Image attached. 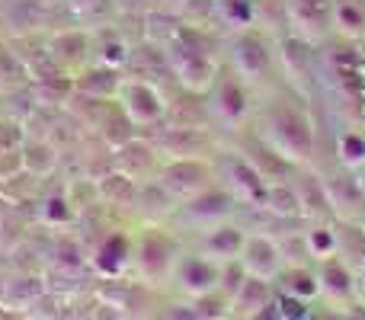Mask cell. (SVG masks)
I'll list each match as a JSON object with an SVG mask.
<instances>
[{
    "label": "cell",
    "mask_w": 365,
    "mask_h": 320,
    "mask_svg": "<svg viewBox=\"0 0 365 320\" xmlns=\"http://www.w3.org/2000/svg\"><path fill=\"white\" fill-rule=\"evenodd\" d=\"M263 141L279 160L304 163L314 154V132L311 122L298 109H276L263 125Z\"/></svg>",
    "instance_id": "obj_1"
},
{
    "label": "cell",
    "mask_w": 365,
    "mask_h": 320,
    "mask_svg": "<svg viewBox=\"0 0 365 320\" xmlns=\"http://www.w3.org/2000/svg\"><path fill=\"white\" fill-rule=\"evenodd\" d=\"M170 58L177 64V74L186 87L192 90H205L215 77V61L208 58L205 45L192 36V32H180L177 42L170 48Z\"/></svg>",
    "instance_id": "obj_2"
},
{
    "label": "cell",
    "mask_w": 365,
    "mask_h": 320,
    "mask_svg": "<svg viewBox=\"0 0 365 320\" xmlns=\"http://www.w3.org/2000/svg\"><path fill=\"white\" fill-rule=\"evenodd\" d=\"M334 4L336 0H285V10L304 42H321L334 29Z\"/></svg>",
    "instance_id": "obj_3"
},
{
    "label": "cell",
    "mask_w": 365,
    "mask_h": 320,
    "mask_svg": "<svg viewBox=\"0 0 365 320\" xmlns=\"http://www.w3.org/2000/svg\"><path fill=\"white\" fill-rule=\"evenodd\" d=\"M122 106H125L128 122H135V125H148V122H158L164 115L160 96L141 81H132L122 87Z\"/></svg>",
    "instance_id": "obj_4"
},
{
    "label": "cell",
    "mask_w": 365,
    "mask_h": 320,
    "mask_svg": "<svg viewBox=\"0 0 365 320\" xmlns=\"http://www.w3.org/2000/svg\"><path fill=\"white\" fill-rule=\"evenodd\" d=\"M208 170L199 160H173L170 167L160 173V189H167L170 195H195L205 192Z\"/></svg>",
    "instance_id": "obj_5"
},
{
    "label": "cell",
    "mask_w": 365,
    "mask_h": 320,
    "mask_svg": "<svg viewBox=\"0 0 365 320\" xmlns=\"http://www.w3.org/2000/svg\"><path fill=\"white\" fill-rule=\"evenodd\" d=\"M234 68L247 77V81H263V74L269 71V51L259 42V36L244 32L234 42Z\"/></svg>",
    "instance_id": "obj_6"
},
{
    "label": "cell",
    "mask_w": 365,
    "mask_h": 320,
    "mask_svg": "<svg viewBox=\"0 0 365 320\" xmlns=\"http://www.w3.org/2000/svg\"><path fill=\"white\" fill-rule=\"evenodd\" d=\"M227 180H231L234 192H237L240 199H247V202H263L266 199L263 173H259L250 160H244V158L227 160Z\"/></svg>",
    "instance_id": "obj_7"
},
{
    "label": "cell",
    "mask_w": 365,
    "mask_h": 320,
    "mask_svg": "<svg viewBox=\"0 0 365 320\" xmlns=\"http://www.w3.org/2000/svg\"><path fill=\"white\" fill-rule=\"evenodd\" d=\"M247 93L237 81H225L215 93V113L227 122V125H240L247 119Z\"/></svg>",
    "instance_id": "obj_8"
},
{
    "label": "cell",
    "mask_w": 365,
    "mask_h": 320,
    "mask_svg": "<svg viewBox=\"0 0 365 320\" xmlns=\"http://www.w3.org/2000/svg\"><path fill=\"white\" fill-rule=\"evenodd\" d=\"M244 250H247V266H250L257 276H269V272L276 269V247L266 237H250L244 244Z\"/></svg>",
    "instance_id": "obj_9"
},
{
    "label": "cell",
    "mask_w": 365,
    "mask_h": 320,
    "mask_svg": "<svg viewBox=\"0 0 365 320\" xmlns=\"http://www.w3.org/2000/svg\"><path fill=\"white\" fill-rule=\"evenodd\" d=\"M334 29L343 36H362L365 32V13L359 4H349V0H336L334 4Z\"/></svg>",
    "instance_id": "obj_10"
},
{
    "label": "cell",
    "mask_w": 365,
    "mask_h": 320,
    "mask_svg": "<svg viewBox=\"0 0 365 320\" xmlns=\"http://www.w3.org/2000/svg\"><path fill=\"white\" fill-rule=\"evenodd\" d=\"M336 154H340V160L346 163L349 170L365 167V135L362 132L340 135V141H336Z\"/></svg>",
    "instance_id": "obj_11"
},
{
    "label": "cell",
    "mask_w": 365,
    "mask_h": 320,
    "mask_svg": "<svg viewBox=\"0 0 365 320\" xmlns=\"http://www.w3.org/2000/svg\"><path fill=\"white\" fill-rule=\"evenodd\" d=\"M221 19L234 29H247L253 23V0H218Z\"/></svg>",
    "instance_id": "obj_12"
},
{
    "label": "cell",
    "mask_w": 365,
    "mask_h": 320,
    "mask_svg": "<svg viewBox=\"0 0 365 320\" xmlns=\"http://www.w3.org/2000/svg\"><path fill=\"white\" fill-rule=\"evenodd\" d=\"M263 202H269V208L272 212H279V215L302 212V205H298V192L292 186H266V199Z\"/></svg>",
    "instance_id": "obj_13"
},
{
    "label": "cell",
    "mask_w": 365,
    "mask_h": 320,
    "mask_svg": "<svg viewBox=\"0 0 365 320\" xmlns=\"http://www.w3.org/2000/svg\"><path fill=\"white\" fill-rule=\"evenodd\" d=\"M212 247L215 250H225L227 257H231V253H237L240 247H244V237H240V231H234V227H218L212 237Z\"/></svg>",
    "instance_id": "obj_14"
},
{
    "label": "cell",
    "mask_w": 365,
    "mask_h": 320,
    "mask_svg": "<svg viewBox=\"0 0 365 320\" xmlns=\"http://www.w3.org/2000/svg\"><path fill=\"white\" fill-rule=\"evenodd\" d=\"M308 247H311V250H314V253H321V257H327V253L336 247L334 231H324V227H317V231H311V234H308Z\"/></svg>",
    "instance_id": "obj_15"
},
{
    "label": "cell",
    "mask_w": 365,
    "mask_h": 320,
    "mask_svg": "<svg viewBox=\"0 0 365 320\" xmlns=\"http://www.w3.org/2000/svg\"><path fill=\"white\" fill-rule=\"evenodd\" d=\"M19 141V128L10 122H0V154H10V145Z\"/></svg>",
    "instance_id": "obj_16"
}]
</instances>
